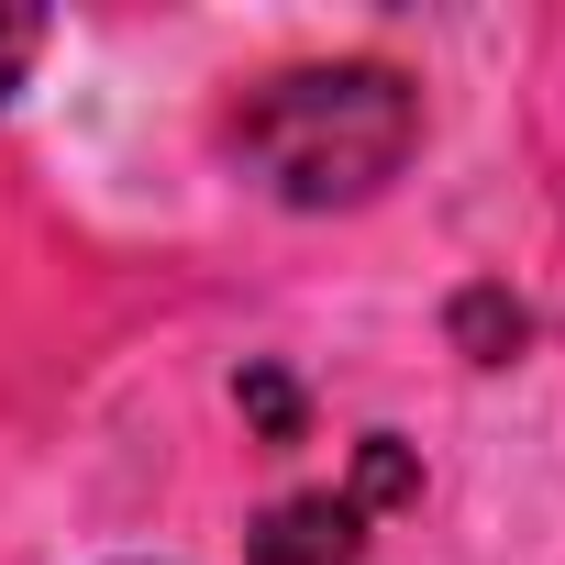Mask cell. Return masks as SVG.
Segmentation results:
<instances>
[{"label": "cell", "instance_id": "1", "mask_svg": "<svg viewBox=\"0 0 565 565\" xmlns=\"http://www.w3.org/2000/svg\"><path fill=\"white\" fill-rule=\"evenodd\" d=\"M233 145H244V167L289 200V211H355V200H377L411 167L422 89L399 67H377V56L289 67V78H266L233 111Z\"/></svg>", "mask_w": 565, "mask_h": 565}, {"label": "cell", "instance_id": "2", "mask_svg": "<svg viewBox=\"0 0 565 565\" xmlns=\"http://www.w3.org/2000/svg\"><path fill=\"white\" fill-rule=\"evenodd\" d=\"M244 554H255V565H355V554H366V510H355L344 488H300V499H277V510L255 521Z\"/></svg>", "mask_w": 565, "mask_h": 565}, {"label": "cell", "instance_id": "3", "mask_svg": "<svg viewBox=\"0 0 565 565\" xmlns=\"http://www.w3.org/2000/svg\"><path fill=\"white\" fill-rule=\"evenodd\" d=\"M455 344H466L477 366H510V355H521V300H510V289H466V300H455Z\"/></svg>", "mask_w": 565, "mask_h": 565}, {"label": "cell", "instance_id": "4", "mask_svg": "<svg viewBox=\"0 0 565 565\" xmlns=\"http://www.w3.org/2000/svg\"><path fill=\"white\" fill-rule=\"evenodd\" d=\"M411 488H422L411 444H399V433H366V444H355V488H344V499H355V510H388V499H411Z\"/></svg>", "mask_w": 565, "mask_h": 565}, {"label": "cell", "instance_id": "5", "mask_svg": "<svg viewBox=\"0 0 565 565\" xmlns=\"http://www.w3.org/2000/svg\"><path fill=\"white\" fill-rule=\"evenodd\" d=\"M45 56V12H23V0H0V100L23 89V67Z\"/></svg>", "mask_w": 565, "mask_h": 565}, {"label": "cell", "instance_id": "6", "mask_svg": "<svg viewBox=\"0 0 565 565\" xmlns=\"http://www.w3.org/2000/svg\"><path fill=\"white\" fill-rule=\"evenodd\" d=\"M244 411H255L266 433H289V422H300V399H289V377H244Z\"/></svg>", "mask_w": 565, "mask_h": 565}]
</instances>
